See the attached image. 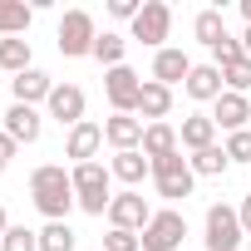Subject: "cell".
<instances>
[{
	"instance_id": "1",
	"label": "cell",
	"mask_w": 251,
	"mask_h": 251,
	"mask_svg": "<svg viewBox=\"0 0 251 251\" xmlns=\"http://www.w3.org/2000/svg\"><path fill=\"white\" fill-rule=\"evenodd\" d=\"M30 197H35V207H40L50 222H64L69 207H79V197H74V177H69L59 163H45V168L30 173Z\"/></svg>"
},
{
	"instance_id": "2",
	"label": "cell",
	"mask_w": 251,
	"mask_h": 251,
	"mask_svg": "<svg viewBox=\"0 0 251 251\" xmlns=\"http://www.w3.org/2000/svg\"><path fill=\"white\" fill-rule=\"evenodd\" d=\"M94 40H99V30H94V15H89V10H69V15L59 20V54H64V59L94 54Z\"/></svg>"
},
{
	"instance_id": "3",
	"label": "cell",
	"mask_w": 251,
	"mask_h": 251,
	"mask_svg": "<svg viewBox=\"0 0 251 251\" xmlns=\"http://www.w3.org/2000/svg\"><path fill=\"white\" fill-rule=\"evenodd\" d=\"M182 236H187V217L182 212H153V222L138 231V241H143V251H177L182 246Z\"/></svg>"
},
{
	"instance_id": "4",
	"label": "cell",
	"mask_w": 251,
	"mask_h": 251,
	"mask_svg": "<svg viewBox=\"0 0 251 251\" xmlns=\"http://www.w3.org/2000/svg\"><path fill=\"white\" fill-rule=\"evenodd\" d=\"M241 217H236V207H226V202H212L207 207V246L202 251H236L241 246Z\"/></svg>"
},
{
	"instance_id": "5",
	"label": "cell",
	"mask_w": 251,
	"mask_h": 251,
	"mask_svg": "<svg viewBox=\"0 0 251 251\" xmlns=\"http://www.w3.org/2000/svg\"><path fill=\"white\" fill-rule=\"evenodd\" d=\"M153 182H158V192L163 197H192V182H197V173L187 168V158L182 153H173V158H158L153 163Z\"/></svg>"
},
{
	"instance_id": "6",
	"label": "cell",
	"mask_w": 251,
	"mask_h": 251,
	"mask_svg": "<svg viewBox=\"0 0 251 251\" xmlns=\"http://www.w3.org/2000/svg\"><path fill=\"white\" fill-rule=\"evenodd\" d=\"M168 30H173V10H168V0H143V10H138V20H133V40L163 50Z\"/></svg>"
},
{
	"instance_id": "7",
	"label": "cell",
	"mask_w": 251,
	"mask_h": 251,
	"mask_svg": "<svg viewBox=\"0 0 251 251\" xmlns=\"http://www.w3.org/2000/svg\"><path fill=\"white\" fill-rule=\"evenodd\" d=\"M103 94L113 103V113H138V94H143V79L128 69V64H118L103 74Z\"/></svg>"
},
{
	"instance_id": "8",
	"label": "cell",
	"mask_w": 251,
	"mask_h": 251,
	"mask_svg": "<svg viewBox=\"0 0 251 251\" xmlns=\"http://www.w3.org/2000/svg\"><path fill=\"white\" fill-rule=\"evenodd\" d=\"M108 222L118 226V231H143L148 222H153V207L143 202V192H118L113 202H108Z\"/></svg>"
},
{
	"instance_id": "9",
	"label": "cell",
	"mask_w": 251,
	"mask_h": 251,
	"mask_svg": "<svg viewBox=\"0 0 251 251\" xmlns=\"http://www.w3.org/2000/svg\"><path fill=\"white\" fill-rule=\"evenodd\" d=\"M143 128H148L143 118H133V113H113V118L103 123V143H113L118 153H133V148H143Z\"/></svg>"
},
{
	"instance_id": "10",
	"label": "cell",
	"mask_w": 251,
	"mask_h": 251,
	"mask_svg": "<svg viewBox=\"0 0 251 251\" xmlns=\"http://www.w3.org/2000/svg\"><path fill=\"white\" fill-rule=\"evenodd\" d=\"M246 118H251V99H246V94H231V89H226V94L212 103V123L226 128V133H241Z\"/></svg>"
},
{
	"instance_id": "11",
	"label": "cell",
	"mask_w": 251,
	"mask_h": 251,
	"mask_svg": "<svg viewBox=\"0 0 251 251\" xmlns=\"http://www.w3.org/2000/svg\"><path fill=\"white\" fill-rule=\"evenodd\" d=\"M187 99H197V103H217L222 94H226V84H222V69L217 64H192V74H187Z\"/></svg>"
},
{
	"instance_id": "12",
	"label": "cell",
	"mask_w": 251,
	"mask_h": 251,
	"mask_svg": "<svg viewBox=\"0 0 251 251\" xmlns=\"http://www.w3.org/2000/svg\"><path fill=\"white\" fill-rule=\"evenodd\" d=\"M103 148V128H99V123H74V128H69V138H64V153L74 158V163H94V153Z\"/></svg>"
},
{
	"instance_id": "13",
	"label": "cell",
	"mask_w": 251,
	"mask_h": 251,
	"mask_svg": "<svg viewBox=\"0 0 251 251\" xmlns=\"http://www.w3.org/2000/svg\"><path fill=\"white\" fill-rule=\"evenodd\" d=\"M50 118H59V123H84V89L79 84H54V94H50Z\"/></svg>"
},
{
	"instance_id": "14",
	"label": "cell",
	"mask_w": 251,
	"mask_h": 251,
	"mask_svg": "<svg viewBox=\"0 0 251 251\" xmlns=\"http://www.w3.org/2000/svg\"><path fill=\"white\" fill-rule=\"evenodd\" d=\"M10 94H15V103H30V108H35L40 99L50 103V94H54V79H50L45 69H25V74H15V79H10Z\"/></svg>"
},
{
	"instance_id": "15",
	"label": "cell",
	"mask_w": 251,
	"mask_h": 251,
	"mask_svg": "<svg viewBox=\"0 0 251 251\" xmlns=\"http://www.w3.org/2000/svg\"><path fill=\"white\" fill-rule=\"evenodd\" d=\"M69 177H74V197H113V192H108V177H113V173H108L103 163H74Z\"/></svg>"
},
{
	"instance_id": "16",
	"label": "cell",
	"mask_w": 251,
	"mask_h": 251,
	"mask_svg": "<svg viewBox=\"0 0 251 251\" xmlns=\"http://www.w3.org/2000/svg\"><path fill=\"white\" fill-rule=\"evenodd\" d=\"M187 74H192V59L182 54V50H158V59H153V79L158 84H187Z\"/></svg>"
},
{
	"instance_id": "17",
	"label": "cell",
	"mask_w": 251,
	"mask_h": 251,
	"mask_svg": "<svg viewBox=\"0 0 251 251\" xmlns=\"http://www.w3.org/2000/svg\"><path fill=\"white\" fill-rule=\"evenodd\" d=\"M168 108H173V89H168V84H158V79H143L138 113H143L148 123H163V118H168Z\"/></svg>"
},
{
	"instance_id": "18",
	"label": "cell",
	"mask_w": 251,
	"mask_h": 251,
	"mask_svg": "<svg viewBox=\"0 0 251 251\" xmlns=\"http://www.w3.org/2000/svg\"><path fill=\"white\" fill-rule=\"evenodd\" d=\"M40 128H45V123H40V113H35L30 103H10V113H5V133H10L15 143H35Z\"/></svg>"
},
{
	"instance_id": "19",
	"label": "cell",
	"mask_w": 251,
	"mask_h": 251,
	"mask_svg": "<svg viewBox=\"0 0 251 251\" xmlns=\"http://www.w3.org/2000/svg\"><path fill=\"white\" fill-rule=\"evenodd\" d=\"M177 143H182V148H192V153L212 148V143H217V123H212V113H192V118H182Z\"/></svg>"
},
{
	"instance_id": "20",
	"label": "cell",
	"mask_w": 251,
	"mask_h": 251,
	"mask_svg": "<svg viewBox=\"0 0 251 251\" xmlns=\"http://www.w3.org/2000/svg\"><path fill=\"white\" fill-rule=\"evenodd\" d=\"M108 173L118 177V182H128V187H138L148 173H153V163L143 158V148H133V153H113V163H108Z\"/></svg>"
},
{
	"instance_id": "21",
	"label": "cell",
	"mask_w": 251,
	"mask_h": 251,
	"mask_svg": "<svg viewBox=\"0 0 251 251\" xmlns=\"http://www.w3.org/2000/svg\"><path fill=\"white\" fill-rule=\"evenodd\" d=\"M177 153V128H168V123H148L143 128V158L158 163V158H173Z\"/></svg>"
},
{
	"instance_id": "22",
	"label": "cell",
	"mask_w": 251,
	"mask_h": 251,
	"mask_svg": "<svg viewBox=\"0 0 251 251\" xmlns=\"http://www.w3.org/2000/svg\"><path fill=\"white\" fill-rule=\"evenodd\" d=\"M30 20H35V10L25 5V0H0V40L25 35V30H30Z\"/></svg>"
},
{
	"instance_id": "23",
	"label": "cell",
	"mask_w": 251,
	"mask_h": 251,
	"mask_svg": "<svg viewBox=\"0 0 251 251\" xmlns=\"http://www.w3.org/2000/svg\"><path fill=\"white\" fill-rule=\"evenodd\" d=\"M25 69H35L30 64V40H0V74H25Z\"/></svg>"
},
{
	"instance_id": "24",
	"label": "cell",
	"mask_w": 251,
	"mask_h": 251,
	"mask_svg": "<svg viewBox=\"0 0 251 251\" xmlns=\"http://www.w3.org/2000/svg\"><path fill=\"white\" fill-rule=\"evenodd\" d=\"M187 168H192L197 177H222V173L231 168V158H226V148H217V143H212V148L192 153V158H187Z\"/></svg>"
},
{
	"instance_id": "25",
	"label": "cell",
	"mask_w": 251,
	"mask_h": 251,
	"mask_svg": "<svg viewBox=\"0 0 251 251\" xmlns=\"http://www.w3.org/2000/svg\"><path fill=\"white\" fill-rule=\"evenodd\" d=\"M192 35H197L207 50H217V45L226 40V20H222V10H202V15L192 20Z\"/></svg>"
},
{
	"instance_id": "26",
	"label": "cell",
	"mask_w": 251,
	"mask_h": 251,
	"mask_svg": "<svg viewBox=\"0 0 251 251\" xmlns=\"http://www.w3.org/2000/svg\"><path fill=\"white\" fill-rule=\"evenodd\" d=\"M123 54H128V40H123V35H113V30H103V35L94 40V59H99V64H108V69H118V64H123Z\"/></svg>"
},
{
	"instance_id": "27",
	"label": "cell",
	"mask_w": 251,
	"mask_h": 251,
	"mask_svg": "<svg viewBox=\"0 0 251 251\" xmlns=\"http://www.w3.org/2000/svg\"><path fill=\"white\" fill-rule=\"evenodd\" d=\"M40 251H74V226H69V222H45Z\"/></svg>"
},
{
	"instance_id": "28",
	"label": "cell",
	"mask_w": 251,
	"mask_h": 251,
	"mask_svg": "<svg viewBox=\"0 0 251 251\" xmlns=\"http://www.w3.org/2000/svg\"><path fill=\"white\" fill-rule=\"evenodd\" d=\"M0 246H5V251H40V231H30V226H10L5 236H0Z\"/></svg>"
},
{
	"instance_id": "29",
	"label": "cell",
	"mask_w": 251,
	"mask_h": 251,
	"mask_svg": "<svg viewBox=\"0 0 251 251\" xmlns=\"http://www.w3.org/2000/svg\"><path fill=\"white\" fill-rule=\"evenodd\" d=\"M222 84H226L231 94H246V89H251V59H236V64H226V69H222Z\"/></svg>"
},
{
	"instance_id": "30",
	"label": "cell",
	"mask_w": 251,
	"mask_h": 251,
	"mask_svg": "<svg viewBox=\"0 0 251 251\" xmlns=\"http://www.w3.org/2000/svg\"><path fill=\"white\" fill-rule=\"evenodd\" d=\"M99 251H143V241H138V231H118V226H113Z\"/></svg>"
},
{
	"instance_id": "31",
	"label": "cell",
	"mask_w": 251,
	"mask_h": 251,
	"mask_svg": "<svg viewBox=\"0 0 251 251\" xmlns=\"http://www.w3.org/2000/svg\"><path fill=\"white\" fill-rule=\"evenodd\" d=\"M226 158L231 163H251V128H241V133L226 138Z\"/></svg>"
},
{
	"instance_id": "32",
	"label": "cell",
	"mask_w": 251,
	"mask_h": 251,
	"mask_svg": "<svg viewBox=\"0 0 251 251\" xmlns=\"http://www.w3.org/2000/svg\"><path fill=\"white\" fill-rule=\"evenodd\" d=\"M138 10H143V0H108L113 20H138Z\"/></svg>"
},
{
	"instance_id": "33",
	"label": "cell",
	"mask_w": 251,
	"mask_h": 251,
	"mask_svg": "<svg viewBox=\"0 0 251 251\" xmlns=\"http://www.w3.org/2000/svg\"><path fill=\"white\" fill-rule=\"evenodd\" d=\"M15 148H20V143H15L10 133H0V163H10V158H15Z\"/></svg>"
},
{
	"instance_id": "34",
	"label": "cell",
	"mask_w": 251,
	"mask_h": 251,
	"mask_svg": "<svg viewBox=\"0 0 251 251\" xmlns=\"http://www.w3.org/2000/svg\"><path fill=\"white\" fill-rule=\"evenodd\" d=\"M236 217H241V231H251V192L241 197V207H236Z\"/></svg>"
},
{
	"instance_id": "35",
	"label": "cell",
	"mask_w": 251,
	"mask_h": 251,
	"mask_svg": "<svg viewBox=\"0 0 251 251\" xmlns=\"http://www.w3.org/2000/svg\"><path fill=\"white\" fill-rule=\"evenodd\" d=\"M241 50H246V59H251V25H246V35H241Z\"/></svg>"
},
{
	"instance_id": "36",
	"label": "cell",
	"mask_w": 251,
	"mask_h": 251,
	"mask_svg": "<svg viewBox=\"0 0 251 251\" xmlns=\"http://www.w3.org/2000/svg\"><path fill=\"white\" fill-rule=\"evenodd\" d=\"M10 231V222H5V207H0V236H5Z\"/></svg>"
},
{
	"instance_id": "37",
	"label": "cell",
	"mask_w": 251,
	"mask_h": 251,
	"mask_svg": "<svg viewBox=\"0 0 251 251\" xmlns=\"http://www.w3.org/2000/svg\"><path fill=\"white\" fill-rule=\"evenodd\" d=\"M241 15H246V25H251V0H241Z\"/></svg>"
},
{
	"instance_id": "38",
	"label": "cell",
	"mask_w": 251,
	"mask_h": 251,
	"mask_svg": "<svg viewBox=\"0 0 251 251\" xmlns=\"http://www.w3.org/2000/svg\"><path fill=\"white\" fill-rule=\"evenodd\" d=\"M0 168H5V163H0Z\"/></svg>"
}]
</instances>
